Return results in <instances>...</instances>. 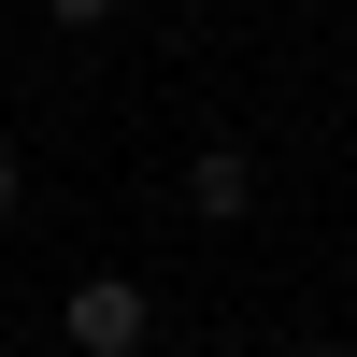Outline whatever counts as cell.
I'll return each instance as SVG.
<instances>
[{"instance_id":"6da1fadb","label":"cell","mask_w":357,"mask_h":357,"mask_svg":"<svg viewBox=\"0 0 357 357\" xmlns=\"http://www.w3.org/2000/svg\"><path fill=\"white\" fill-rule=\"evenodd\" d=\"M57 343L72 357H143L158 343V301H143L129 272H86V286H57Z\"/></svg>"},{"instance_id":"7a4b0ae2","label":"cell","mask_w":357,"mask_h":357,"mask_svg":"<svg viewBox=\"0 0 357 357\" xmlns=\"http://www.w3.org/2000/svg\"><path fill=\"white\" fill-rule=\"evenodd\" d=\"M186 200H200L215 229H243V215H257V158H243V143H200V158H186Z\"/></svg>"},{"instance_id":"3957f363","label":"cell","mask_w":357,"mask_h":357,"mask_svg":"<svg viewBox=\"0 0 357 357\" xmlns=\"http://www.w3.org/2000/svg\"><path fill=\"white\" fill-rule=\"evenodd\" d=\"M43 15H57V29H100V15H114V0H43Z\"/></svg>"},{"instance_id":"277c9868","label":"cell","mask_w":357,"mask_h":357,"mask_svg":"<svg viewBox=\"0 0 357 357\" xmlns=\"http://www.w3.org/2000/svg\"><path fill=\"white\" fill-rule=\"evenodd\" d=\"M15 200H29V172H15V143H0V215H15Z\"/></svg>"},{"instance_id":"5b68a950","label":"cell","mask_w":357,"mask_h":357,"mask_svg":"<svg viewBox=\"0 0 357 357\" xmlns=\"http://www.w3.org/2000/svg\"><path fill=\"white\" fill-rule=\"evenodd\" d=\"M314 357H357V343H314Z\"/></svg>"}]
</instances>
